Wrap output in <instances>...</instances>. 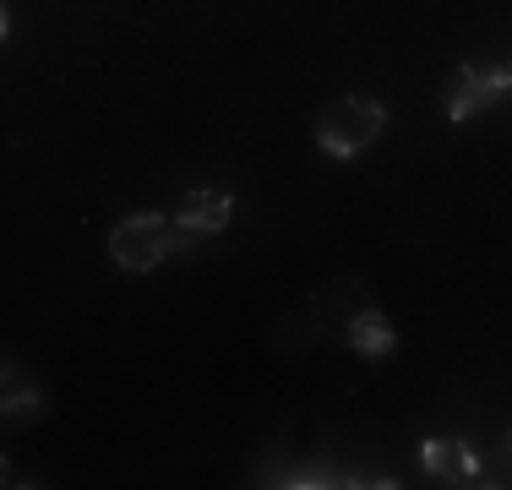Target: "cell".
Listing matches in <instances>:
<instances>
[{
    "mask_svg": "<svg viewBox=\"0 0 512 490\" xmlns=\"http://www.w3.org/2000/svg\"><path fill=\"white\" fill-rule=\"evenodd\" d=\"M39 414V387H28V382H22V371H17V365H6V414H11V420H17V414Z\"/></svg>",
    "mask_w": 512,
    "mask_h": 490,
    "instance_id": "52a82bcc",
    "label": "cell"
},
{
    "mask_svg": "<svg viewBox=\"0 0 512 490\" xmlns=\"http://www.w3.org/2000/svg\"><path fill=\"white\" fill-rule=\"evenodd\" d=\"M507 93V82H502V71L496 66H453L447 71V115L453 120H469V115H480L491 98H502Z\"/></svg>",
    "mask_w": 512,
    "mask_h": 490,
    "instance_id": "3957f363",
    "label": "cell"
},
{
    "mask_svg": "<svg viewBox=\"0 0 512 490\" xmlns=\"http://www.w3.org/2000/svg\"><path fill=\"white\" fill-rule=\"evenodd\" d=\"M387 131V109L365 93H344L316 115V147L333 158H355Z\"/></svg>",
    "mask_w": 512,
    "mask_h": 490,
    "instance_id": "6da1fadb",
    "label": "cell"
},
{
    "mask_svg": "<svg viewBox=\"0 0 512 490\" xmlns=\"http://www.w3.org/2000/svg\"><path fill=\"white\" fill-rule=\"evenodd\" d=\"M496 71H502V82H507V88H512V60H507V66H496Z\"/></svg>",
    "mask_w": 512,
    "mask_h": 490,
    "instance_id": "9c48e42d",
    "label": "cell"
},
{
    "mask_svg": "<svg viewBox=\"0 0 512 490\" xmlns=\"http://www.w3.org/2000/svg\"><path fill=\"white\" fill-rule=\"evenodd\" d=\"M349 349H360L365 360H387V354L398 349L393 322H387L382 311H360L355 322H349Z\"/></svg>",
    "mask_w": 512,
    "mask_h": 490,
    "instance_id": "8992f818",
    "label": "cell"
},
{
    "mask_svg": "<svg viewBox=\"0 0 512 490\" xmlns=\"http://www.w3.org/2000/svg\"><path fill=\"white\" fill-rule=\"evenodd\" d=\"M229 213H235L229 191H186V202H180L175 224L191 229V235H218V229L229 224Z\"/></svg>",
    "mask_w": 512,
    "mask_h": 490,
    "instance_id": "5b68a950",
    "label": "cell"
},
{
    "mask_svg": "<svg viewBox=\"0 0 512 490\" xmlns=\"http://www.w3.org/2000/svg\"><path fill=\"white\" fill-rule=\"evenodd\" d=\"M420 463L436 474L442 485H469V480H480V458L469 452V441H458V436H431L420 447Z\"/></svg>",
    "mask_w": 512,
    "mask_h": 490,
    "instance_id": "277c9868",
    "label": "cell"
},
{
    "mask_svg": "<svg viewBox=\"0 0 512 490\" xmlns=\"http://www.w3.org/2000/svg\"><path fill=\"white\" fill-rule=\"evenodd\" d=\"M191 240V229L169 224V218L158 213H131L115 224V235H109V256H115L126 273H153L164 256H175L180 245Z\"/></svg>",
    "mask_w": 512,
    "mask_h": 490,
    "instance_id": "7a4b0ae2",
    "label": "cell"
},
{
    "mask_svg": "<svg viewBox=\"0 0 512 490\" xmlns=\"http://www.w3.org/2000/svg\"><path fill=\"white\" fill-rule=\"evenodd\" d=\"M502 463H507V469H512V436L502 441Z\"/></svg>",
    "mask_w": 512,
    "mask_h": 490,
    "instance_id": "ba28073f",
    "label": "cell"
}]
</instances>
